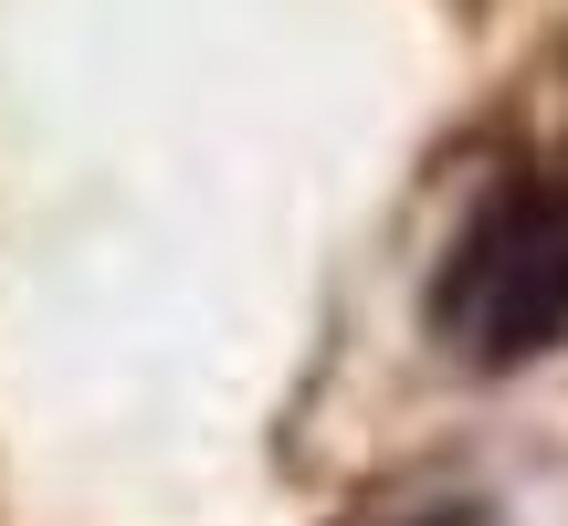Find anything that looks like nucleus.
Here are the masks:
<instances>
[{"label": "nucleus", "mask_w": 568, "mask_h": 526, "mask_svg": "<svg viewBox=\"0 0 568 526\" xmlns=\"http://www.w3.org/2000/svg\"><path fill=\"white\" fill-rule=\"evenodd\" d=\"M422 316H432V347L485 368V380L568 347V148H548V159L527 148L474 190V211L432 263Z\"/></svg>", "instance_id": "obj_1"}]
</instances>
